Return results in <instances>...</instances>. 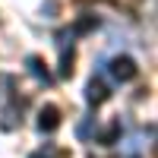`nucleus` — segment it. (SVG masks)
Returning <instances> with one entry per match:
<instances>
[{
	"instance_id": "7ed1b4c3",
	"label": "nucleus",
	"mask_w": 158,
	"mask_h": 158,
	"mask_svg": "<svg viewBox=\"0 0 158 158\" xmlns=\"http://www.w3.org/2000/svg\"><path fill=\"white\" fill-rule=\"evenodd\" d=\"M25 67H29V73L38 79V82H51V73H48V67H44V60L41 57H25Z\"/></svg>"
},
{
	"instance_id": "20e7f679",
	"label": "nucleus",
	"mask_w": 158,
	"mask_h": 158,
	"mask_svg": "<svg viewBox=\"0 0 158 158\" xmlns=\"http://www.w3.org/2000/svg\"><path fill=\"white\" fill-rule=\"evenodd\" d=\"M85 101L92 104V108H95V104H101V101H108V89H104L101 82H95V79H92L89 89H85Z\"/></svg>"
},
{
	"instance_id": "0eeeda50",
	"label": "nucleus",
	"mask_w": 158,
	"mask_h": 158,
	"mask_svg": "<svg viewBox=\"0 0 158 158\" xmlns=\"http://www.w3.org/2000/svg\"><path fill=\"white\" fill-rule=\"evenodd\" d=\"M29 158H57V149H51V146H48V149H38V152H32Z\"/></svg>"
},
{
	"instance_id": "39448f33",
	"label": "nucleus",
	"mask_w": 158,
	"mask_h": 158,
	"mask_svg": "<svg viewBox=\"0 0 158 158\" xmlns=\"http://www.w3.org/2000/svg\"><path fill=\"white\" fill-rule=\"evenodd\" d=\"M117 136H120V123L114 120V123L101 133V139H98V142H101V146H114V142H117Z\"/></svg>"
},
{
	"instance_id": "423d86ee",
	"label": "nucleus",
	"mask_w": 158,
	"mask_h": 158,
	"mask_svg": "<svg viewBox=\"0 0 158 158\" xmlns=\"http://www.w3.org/2000/svg\"><path fill=\"white\" fill-rule=\"evenodd\" d=\"M92 29H98V19H95V16H85V19L76 22V32H79V35H85V32H92Z\"/></svg>"
},
{
	"instance_id": "f257e3e1",
	"label": "nucleus",
	"mask_w": 158,
	"mask_h": 158,
	"mask_svg": "<svg viewBox=\"0 0 158 158\" xmlns=\"http://www.w3.org/2000/svg\"><path fill=\"white\" fill-rule=\"evenodd\" d=\"M108 73H111V79H114V82H130V79H136L139 67H136V60H133V57L120 54V57H111Z\"/></svg>"
},
{
	"instance_id": "f03ea898",
	"label": "nucleus",
	"mask_w": 158,
	"mask_h": 158,
	"mask_svg": "<svg viewBox=\"0 0 158 158\" xmlns=\"http://www.w3.org/2000/svg\"><path fill=\"white\" fill-rule=\"evenodd\" d=\"M57 127H60V111L54 104H44V108L38 111V130H41V133H54Z\"/></svg>"
}]
</instances>
